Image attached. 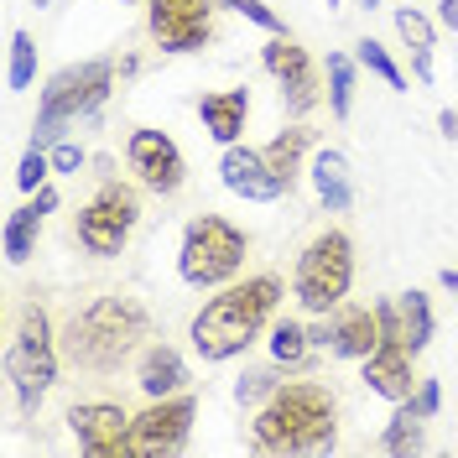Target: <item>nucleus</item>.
<instances>
[{
	"instance_id": "obj_1",
	"label": "nucleus",
	"mask_w": 458,
	"mask_h": 458,
	"mask_svg": "<svg viewBox=\"0 0 458 458\" xmlns=\"http://www.w3.org/2000/svg\"><path fill=\"white\" fill-rule=\"evenodd\" d=\"M276 302H282V282H276L271 271L225 286V292H219V297H208V302H203V313L193 318V349H199L208 365L245 354V349L256 344V334L271 323Z\"/></svg>"
},
{
	"instance_id": "obj_2",
	"label": "nucleus",
	"mask_w": 458,
	"mask_h": 458,
	"mask_svg": "<svg viewBox=\"0 0 458 458\" xmlns=\"http://www.w3.org/2000/svg\"><path fill=\"white\" fill-rule=\"evenodd\" d=\"M334 417H339L334 396L318 380H286L276 386V396H266L250 437L260 454H318V448H334V432H339Z\"/></svg>"
},
{
	"instance_id": "obj_3",
	"label": "nucleus",
	"mask_w": 458,
	"mask_h": 458,
	"mask_svg": "<svg viewBox=\"0 0 458 458\" xmlns=\"http://www.w3.org/2000/svg\"><path fill=\"white\" fill-rule=\"evenodd\" d=\"M136 339H146V308L136 297H99L68 323V354L89 370H114Z\"/></svg>"
},
{
	"instance_id": "obj_4",
	"label": "nucleus",
	"mask_w": 458,
	"mask_h": 458,
	"mask_svg": "<svg viewBox=\"0 0 458 458\" xmlns=\"http://www.w3.org/2000/svg\"><path fill=\"white\" fill-rule=\"evenodd\" d=\"M114 89V63L94 57V63H79V68H63L47 79L42 89V110H37V125H31V146H57L63 141V125L79 120V114H94Z\"/></svg>"
},
{
	"instance_id": "obj_5",
	"label": "nucleus",
	"mask_w": 458,
	"mask_h": 458,
	"mask_svg": "<svg viewBox=\"0 0 458 458\" xmlns=\"http://www.w3.org/2000/svg\"><path fill=\"white\" fill-rule=\"evenodd\" d=\"M245 229L219 219V214H199L193 225L182 229V245H177V271L188 286H225L240 276L245 266Z\"/></svg>"
},
{
	"instance_id": "obj_6",
	"label": "nucleus",
	"mask_w": 458,
	"mask_h": 458,
	"mask_svg": "<svg viewBox=\"0 0 458 458\" xmlns=\"http://www.w3.org/2000/svg\"><path fill=\"white\" fill-rule=\"evenodd\" d=\"M349 282H354V245H349V234L344 229H328V234H318L313 245L297 256V302L308 308V313H328V308H339L344 297H349Z\"/></svg>"
},
{
	"instance_id": "obj_7",
	"label": "nucleus",
	"mask_w": 458,
	"mask_h": 458,
	"mask_svg": "<svg viewBox=\"0 0 458 458\" xmlns=\"http://www.w3.org/2000/svg\"><path fill=\"white\" fill-rule=\"evenodd\" d=\"M5 375H11V386H16L21 411L37 417V406H42V396H47V386L57 380L53 328H47V313H42V308H27V313H21L16 344H11V354H5Z\"/></svg>"
},
{
	"instance_id": "obj_8",
	"label": "nucleus",
	"mask_w": 458,
	"mask_h": 458,
	"mask_svg": "<svg viewBox=\"0 0 458 458\" xmlns=\"http://www.w3.org/2000/svg\"><path fill=\"white\" fill-rule=\"evenodd\" d=\"M136 219H141V199H136L125 182H105V188L84 203V214H79V245H84L89 256L110 260V256L125 250Z\"/></svg>"
},
{
	"instance_id": "obj_9",
	"label": "nucleus",
	"mask_w": 458,
	"mask_h": 458,
	"mask_svg": "<svg viewBox=\"0 0 458 458\" xmlns=\"http://www.w3.org/2000/svg\"><path fill=\"white\" fill-rule=\"evenodd\" d=\"M214 5L219 0H151L146 27L162 53H199L214 37Z\"/></svg>"
},
{
	"instance_id": "obj_10",
	"label": "nucleus",
	"mask_w": 458,
	"mask_h": 458,
	"mask_svg": "<svg viewBox=\"0 0 458 458\" xmlns=\"http://www.w3.org/2000/svg\"><path fill=\"white\" fill-rule=\"evenodd\" d=\"M193 417H199V401L188 391L177 396H157L141 417H131V432H136V458H162L177 454L193 432Z\"/></svg>"
},
{
	"instance_id": "obj_11",
	"label": "nucleus",
	"mask_w": 458,
	"mask_h": 458,
	"mask_svg": "<svg viewBox=\"0 0 458 458\" xmlns=\"http://www.w3.org/2000/svg\"><path fill=\"white\" fill-rule=\"evenodd\" d=\"M68 428L79 437V448L89 458H136V432H131V417L110 406V401H84L68 411Z\"/></svg>"
},
{
	"instance_id": "obj_12",
	"label": "nucleus",
	"mask_w": 458,
	"mask_h": 458,
	"mask_svg": "<svg viewBox=\"0 0 458 458\" xmlns=\"http://www.w3.org/2000/svg\"><path fill=\"white\" fill-rule=\"evenodd\" d=\"M260 63H266V73L282 84V99L292 114H308L318 105V73H313V57L308 47H297L286 31H271V42L260 47Z\"/></svg>"
},
{
	"instance_id": "obj_13",
	"label": "nucleus",
	"mask_w": 458,
	"mask_h": 458,
	"mask_svg": "<svg viewBox=\"0 0 458 458\" xmlns=\"http://www.w3.org/2000/svg\"><path fill=\"white\" fill-rule=\"evenodd\" d=\"M125 157H131V172L141 177L151 193H162V199H172V193L188 182V162H182L177 141L162 136V131H131Z\"/></svg>"
},
{
	"instance_id": "obj_14",
	"label": "nucleus",
	"mask_w": 458,
	"mask_h": 458,
	"mask_svg": "<svg viewBox=\"0 0 458 458\" xmlns=\"http://www.w3.org/2000/svg\"><path fill=\"white\" fill-rule=\"evenodd\" d=\"M219 177H225V188L234 199H250V203H276L282 193H292L276 172L266 167V151H250V146H225V157H219Z\"/></svg>"
},
{
	"instance_id": "obj_15",
	"label": "nucleus",
	"mask_w": 458,
	"mask_h": 458,
	"mask_svg": "<svg viewBox=\"0 0 458 458\" xmlns=\"http://www.w3.org/2000/svg\"><path fill=\"white\" fill-rule=\"evenodd\" d=\"M411 360H417V354H411L406 344H380L370 360H360V365H365V386L386 401H411V391H417Z\"/></svg>"
},
{
	"instance_id": "obj_16",
	"label": "nucleus",
	"mask_w": 458,
	"mask_h": 458,
	"mask_svg": "<svg viewBox=\"0 0 458 458\" xmlns=\"http://www.w3.org/2000/svg\"><path fill=\"white\" fill-rule=\"evenodd\" d=\"M328 349L339 354V360H370L375 349H380V318L375 308H349L328 323Z\"/></svg>"
},
{
	"instance_id": "obj_17",
	"label": "nucleus",
	"mask_w": 458,
	"mask_h": 458,
	"mask_svg": "<svg viewBox=\"0 0 458 458\" xmlns=\"http://www.w3.org/2000/svg\"><path fill=\"white\" fill-rule=\"evenodd\" d=\"M203 131L214 136L219 146H234L240 131H245V114H250V94L245 89H225V94H203L199 99Z\"/></svg>"
},
{
	"instance_id": "obj_18",
	"label": "nucleus",
	"mask_w": 458,
	"mask_h": 458,
	"mask_svg": "<svg viewBox=\"0 0 458 458\" xmlns=\"http://www.w3.org/2000/svg\"><path fill=\"white\" fill-rule=\"evenodd\" d=\"M136 386H141L146 396H177L182 386H188V365H182V354L172 349V344H151L141 360V375H136Z\"/></svg>"
},
{
	"instance_id": "obj_19",
	"label": "nucleus",
	"mask_w": 458,
	"mask_h": 458,
	"mask_svg": "<svg viewBox=\"0 0 458 458\" xmlns=\"http://www.w3.org/2000/svg\"><path fill=\"white\" fill-rule=\"evenodd\" d=\"M313 188H318V199H323L328 214H349V203H354V182H349V162H344V151L323 146V151L313 157Z\"/></svg>"
},
{
	"instance_id": "obj_20",
	"label": "nucleus",
	"mask_w": 458,
	"mask_h": 458,
	"mask_svg": "<svg viewBox=\"0 0 458 458\" xmlns=\"http://www.w3.org/2000/svg\"><path fill=\"white\" fill-rule=\"evenodd\" d=\"M53 208H57V193L53 188H37L31 203H21V208L5 219V260H27L31 256V234H37V225H42Z\"/></svg>"
},
{
	"instance_id": "obj_21",
	"label": "nucleus",
	"mask_w": 458,
	"mask_h": 458,
	"mask_svg": "<svg viewBox=\"0 0 458 458\" xmlns=\"http://www.w3.org/2000/svg\"><path fill=\"white\" fill-rule=\"evenodd\" d=\"M260 151H266V167L292 188V182H297V172H302V157L313 151V131H308V125H286L282 136H276L271 146H260Z\"/></svg>"
},
{
	"instance_id": "obj_22",
	"label": "nucleus",
	"mask_w": 458,
	"mask_h": 458,
	"mask_svg": "<svg viewBox=\"0 0 458 458\" xmlns=\"http://www.w3.org/2000/svg\"><path fill=\"white\" fill-rule=\"evenodd\" d=\"M396 313H401V344L411 349V354H422L432 339V308L422 292H406V297H396Z\"/></svg>"
},
{
	"instance_id": "obj_23",
	"label": "nucleus",
	"mask_w": 458,
	"mask_h": 458,
	"mask_svg": "<svg viewBox=\"0 0 458 458\" xmlns=\"http://www.w3.org/2000/svg\"><path fill=\"white\" fill-rule=\"evenodd\" d=\"M308 354H313V334H308L302 323H292V318H286V323L271 328V360H276V365L302 370V365H308Z\"/></svg>"
},
{
	"instance_id": "obj_24",
	"label": "nucleus",
	"mask_w": 458,
	"mask_h": 458,
	"mask_svg": "<svg viewBox=\"0 0 458 458\" xmlns=\"http://www.w3.org/2000/svg\"><path fill=\"white\" fill-rule=\"evenodd\" d=\"M386 454H417L422 448V411L411 401H396V417L386 422V437H380Z\"/></svg>"
},
{
	"instance_id": "obj_25",
	"label": "nucleus",
	"mask_w": 458,
	"mask_h": 458,
	"mask_svg": "<svg viewBox=\"0 0 458 458\" xmlns=\"http://www.w3.org/2000/svg\"><path fill=\"white\" fill-rule=\"evenodd\" d=\"M328 110L339 120H349L354 110V63L344 53H328Z\"/></svg>"
},
{
	"instance_id": "obj_26",
	"label": "nucleus",
	"mask_w": 458,
	"mask_h": 458,
	"mask_svg": "<svg viewBox=\"0 0 458 458\" xmlns=\"http://www.w3.org/2000/svg\"><path fill=\"white\" fill-rule=\"evenodd\" d=\"M37 79V42L27 31H11V68H5V84L11 89H27Z\"/></svg>"
},
{
	"instance_id": "obj_27",
	"label": "nucleus",
	"mask_w": 458,
	"mask_h": 458,
	"mask_svg": "<svg viewBox=\"0 0 458 458\" xmlns=\"http://www.w3.org/2000/svg\"><path fill=\"white\" fill-rule=\"evenodd\" d=\"M354 57H360V63H365V68H370L375 79H386V84L396 89H406V73H401L396 63H391V53H386V47H380V42H375V37H365V42H360V47H354Z\"/></svg>"
},
{
	"instance_id": "obj_28",
	"label": "nucleus",
	"mask_w": 458,
	"mask_h": 458,
	"mask_svg": "<svg viewBox=\"0 0 458 458\" xmlns=\"http://www.w3.org/2000/svg\"><path fill=\"white\" fill-rule=\"evenodd\" d=\"M47 172H53V151L31 146L27 157H21V167H16V188H21V193H37V188H47Z\"/></svg>"
},
{
	"instance_id": "obj_29",
	"label": "nucleus",
	"mask_w": 458,
	"mask_h": 458,
	"mask_svg": "<svg viewBox=\"0 0 458 458\" xmlns=\"http://www.w3.org/2000/svg\"><path fill=\"white\" fill-rule=\"evenodd\" d=\"M396 31H401L406 47H432V21L422 16V11H406V5H401L396 11Z\"/></svg>"
},
{
	"instance_id": "obj_30",
	"label": "nucleus",
	"mask_w": 458,
	"mask_h": 458,
	"mask_svg": "<svg viewBox=\"0 0 458 458\" xmlns=\"http://www.w3.org/2000/svg\"><path fill=\"white\" fill-rule=\"evenodd\" d=\"M276 370H250V375H240V386H234V401L240 406H250V401H260V396H276Z\"/></svg>"
},
{
	"instance_id": "obj_31",
	"label": "nucleus",
	"mask_w": 458,
	"mask_h": 458,
	"mask_svg": "<svg viewBox=\"0 0 458 458\" xmlns=\"http://www.w3.org/2000/svg\"><path fill=\"white\" fill-rule=\"evenodd\" d=\"M219 5H229V11H240L245 21H256V27H266V31H282V16H276L271 5H260V0H219Z\"/></svg>"
},
{
	"instance_id": "obj_32",
	"label": "nucleus",
	"mask_w": 458,
	"mask_h": 458,
	"mask_svg": "<svg viewBox=\"0 0 458 458\" xmlns=\"http://www.w3.org/2000/svg\"><path fill=\"white\" fill-rule=\"evenodd\" d=\"M411 406H417L422 417H432V411L443 406V386H437V380H417V391H411Z\"/></svg>"
},
{
	"instance_id": "obj_33",
	"label": "nucleus",
	"mask_w": 458,
	"mask_h": 458,
	"mask_svg": "<svg viewBox=\"0 0 458 458\" xmlns=\"http://www.w3.org/2000/svg\"><path fill=\"white\" fill-rule=\"evenodd\" d=\"M79 167H84V146L57 141L53 146V172H79Z\"/></svg>"
},
{
	"instance_id": "obj_34",
	"label": "nucleus",
	"mask_w": 458,
	"mask_h": 458,
	"mask_svg": "<svg viewBox=\"0 0 458 458\" xmlns=\"http://www.w3.org/2000/svg\"><path fill=\"white\" fill-rule=\"evenodd\" d=\"M411 73L417 84H432V47H411Z\"/></svg>"
},
{
	"instance_id": "obj_35",
	"label": "nucleus",
	"mask_w": 458,
	"mask_h": 458,
	"mask_svg": "<svg viewBox=\"0 0 458 458\" xmlns=\"http://www.w3.org/2000/svg\"><path fill=\"white\" fill-rule=\"evenodd\" d=\"M437 21L448 31H458V0H443V5H437Z\"/></svg>"
},
{
	"instance_id": "obj_36",
	"label": "nucleus",
	"mask_w": 458,
	"mask_h": 458,
	"mask_svg": "<svg viewBox=\"0 0 458 458\" xmlns=\"http://www.w3.org/2000/svg\"><path fill=\"white\" fill-rule=\"evenodd\" d=\"M437 131H443L448 141H458V110H443V114H437Z\"/></svg>"
},
{
	"instance_id": "obj_37",
	"label": "nucleus",
	"mask_w": 458,
	"mask_h": 458,
	"mask_svg": "<svg viewBox=\"0 0 458 458\" xmlns=\"http://www.w3.org/2000/svg\"><path fill=\"white\" fill-rule=\"evenodd\" d=\"M437 282L448 286V292H458V271H454V266H448V271H443V276H437Z\"/></svg>"
},
{
	"instance_id": "obj_38",
	"label": "nucleus",
	"mask_w": 458,
	"mask_h": 458,
	"mask_svg": "<svg viewBox=\"0 0 458 458\" xmlns=\"http://www.w3.org/2000/svg\"><path fill=\"white\" fill-rule=\"evenodd\" d=\"M360 5H365V11H375V5H380V0H360Z\"/></svg>"
},
{
	"instance_id": "obj_39",
	"label": "nucleus",
	"mask_w": 458,
	"mask_h": 458,
	"mask_svg": "<svg viewBox=\"0 0 458 458\" xmlns=\"http://www.w3.org/2000/svg\"><path fill=\"white\" fill-rule=\"evenodd\" d=\"M328 5H339V0H328Z\"/></svg>"
},
{
	"instance_id": "obj_40",
	"label": "nucleus",
	"mask_w": 458,
	"mask_h": 458,
	"mask_svg": "<svg viewBox=\"0 0 458 458\" xmlns=\"http://www.w3.org/2000/svg\"><path fill=\"white\" fill-rule=\"evenodd\" d=\"M125 5H131V0H125Z\"/></svg>"
}]
</instances>
